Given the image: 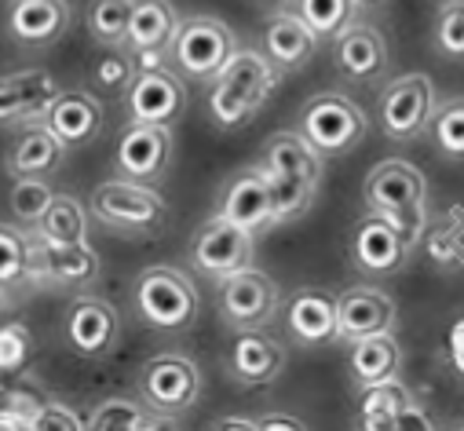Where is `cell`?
<instances>
[{"mask_svg": "<svg viewBox=\"0 0 464 431\" xmlns=\"http://www.w3.org/2000/svg\"><path fill=\"white\" fill-rule=\"evenodd\" d=\"M172 165V129L169 125H147V121H129L118 154H113V168L121 179L136 183H161Z\"/></svg>", "mask_w": 464, "mask_h": 431, "instance_id": "obj_13", "label": "cell"}, {"mask_svg": "<svg viewBox=\"0 0 464 431\" xmlns=\"http://www.w3.org/2000/svg\"><path fill=\"white\" fill-rule=\"evenodd\" d=\"M183 106H187L183 77L165 70V66L136 73L129 91H125V114H129V121L172 125L183 114Z\"/></svg>", "mask_w": 464, "mask_h": 431, "instance_id": "obj_14", "label": "cell"}, {"mask_svg": "<svg viewBox=\"0 0 464 431\" xmlns=\"http://www.w3.org/2000/svg\"><path fill=\"white\" fill-rule=\"evenodd\" d=\"M52 197H55V190L48 187L44 176H15V187H12V212H15V220L34 227L44 216V208L52 205Z\"/></svg>", "mask_w": 464, "mask_h": 431, "instance_id": "obj_36", "label": "cell"}, {"mask_svg": "<svg viewBox=\"0 0 464 431\" xmlns=\"http://www.w3.org/2000/svg\"><path fill=\"white\" fill-rule=\"evenodd\" d=\"M140 395L158 417H183L201 398V369L194 359L176 351L154 355L140 369Z\"/></svg>", "mask_w": 464, "mask_h": 431, "instance_id": "obj_8", "label": "cell"}, {"mask_svg": "<svg viewBox=\"0 0 464 431\" xmlns=\"http://www.w3.org/2000/svg\"><path fill=\"white\" fill-rule=\"evenodd\" d=\"M179 30V15L172 0H136L129 23V52H169Z\"/></svg>", "mask_w": 464, "mask_h": 431, "instance_id": "obj_28", "label": "cell"}, {"mask_svg": "<svg viewBox=\"0 0 464 431\" xmlns=\"http://www.w3.org/2000/svg\"><path fill=\"white\" fill-rule=\"evenodd\" d=\"M70 30L66 0H12L8 5V37L23 48H52Z\"/></svg>", "mask_w": 464, "mask_h": 431, "instance_id": "obj_22", "label": "cell"}, {"mask_svg": "<svg viewBox=\"0 0 464 431\" xmlns=\"http://www.w3.org/2000/svg\"><path fill=\"white\" fill-rule=\"evenodd\" d=\"M271 5H282V0H271Z\"/></svg>", "mask_w": 464, "mask_h": 431, "instance_id": "obj_45", "label": "cell"}, {"mask_svg": "<svg viewBox=\"0 0 464 431\" xmlns=\"http://www.w3.org/2000/svg\"><path fill=\"white\" fill-rule=\"evenodd\" d=\"M37 263V238L19 227L0 224V289L23 282Z\"/></svg>", "mask_w": 464, "mask_h": 431, "instance_id": "obj_33", "label": "cell"}, {"mask_svg": "<svg viewBox=\"0 0 464 431\" xmlns=\"http://www.w3.org/2000/svg\"><path fill=\"white\" fill-rule=\"evenodd\" d=\"M264 172L271 176H285V179H300V183H311L318 187L322 183V165H325V154H318L304 132H275L267 143H264Z\"/></svg>", "mask_w": 464, "mask_h": 431, "instance_id": "obj_25", "label": "cell"}, {"mask_svg": "<svg viewBox=\"0 0 464 431\" xmlns=\"http://www.w3.org/2000/svg\"><path fill=\"white\" fill-rule=\"evenodd\" d=\"M333 66L352 84H377L388 73V41L370 23H352L333 37Z\"/></svg>", "mask_w": 464, "mask_h": 431, "instance_id": "obj_15", "label": "cell"}, {"mask_svg": "<svg viewBox=\"0 0 464 431\" xmlns=\"http://www.w3.org/2000/svg\"><path fill=\"white\" fill-rule=\"evenodd\" d=\"M88 208L99 224L129 238H158L169 227V201L154 183L106 179L92 190Z\"/></svg>", "mask_w": 464, "mask_h": 431, "instance_id": "obj_3", "label": "cell"}, {"mask_svg": "<svg viewBox=\"0 0 464 431\" xmlns=\"http://www.w3.org/2000/svg\"><path fill=\"white\" fill-rule=\"evenodd\" d=\"M435 106V81L428 73H402L381 88L377 125L392 143H413L428 132Z\"/></svg>", "mask_w": 464, "mask_h": 431, "instance_id": "obj_7", "label": "cell"}, {"mask_svg": "<svg viewBox=\"0 0 464 431\" xmlns=\"http://www.w3.org/2000/svg\"><path fill=\"white\" fill-rule=\"evenodd\" d=\"M289 351L278 337H271L267 330H238L235 344H230V377L246 388H264L275 384L285 373Z\"/></svg>", "mask_w": 464, "mask_h": 431, "instance_id": "obj_18", "label": "cell"}, {"mask_svg": "<svg viewBox=\"0 0 464 431\" xmlns=\"http://www.w3.org/2000/svg\"><path fill=\"white\" fill-rule=\"evenodd\" d=\"M428 136L442 158L464 161V99H446L442 106H435Z\"/></svg>", "mask_w": 464, "mask_h": 431, "instance_id": "obj_35", "label": "cell"}, {"mask_svg": "<svg viewBox=\"0 0 464 431\" xmlns=\"http://www.w3.org/2000/svg\"><path fill=\"white\" fill-rule=\"evenodd\" d=\"M132 303L140 321L150 330H187L194 326V318L201 311L194 278L172 263H154L140 271L132 285Z\"/></svg>", "mask_w": 464, "mask_h": 431, "instance_id": "obj_4", "label": "cell"}, {"mask_svg": "<svg viewBox=\"0 0 464 431\" xmlns=\"http://www.w3.org/2000/svg\"><path fill=\"white\" fill-rule=\"evenodd\" d=\"M132 77H136V59L129 48H110V55L99 59L92 70V84L106 95H125Z\"/></svg>", "mask_w": 464, "mask_h": 431, "instance_id": "obj_38", "label": "cell"}, {"mask_svg": "<svg viewBox=\"0 0 464 431\" xmlns=\"http://www.w3.org/2000/svg\"><path fill=\"white\" fill-rule=\"evenodd\" d=\"M435 52L450 62H464V0H446L435 15Z\"/></svg>", "mask_w": 464, "mask_h": 431, "instance_id": "obj_37", "label": "cell"}, {"mask_svg": "<svg viewBox=\"0 0 464 431\" xmlns=\"http://www.w3.org/2000/svg\"><path fill=\"white\" fill-rule=\"evenodd\" d=\"M355 5H359V12H377L388 5V0H355Z\"/></svg>", "mask_w": 464, "mask_h": 431, "instance_id": "obj_44", "label": "cell"}, {"mask_svg": "<svg viewBox=\"0 0 464 431\" xmlns=\"http://www.w3.org/2000/svg\"><path fill=\"white\" fill-rule=\"evenodd\" d=\"M212 427H256V420H246V417H223V420H212Z\"/></svg>", "mask_w": 464, "mask_h": 431, "instance_id": "obj_43", "label": "cell"}, {"mask_svg": "<svg viewBox=\"0 0 464 431\" xmlns=\"http://www.w3.org/2000/svg\"><path fill=\"white\" fill-rule=\"evenodd\" d=\"M282 307V289L271 274L242 267L219 282V314L230 330H264Z\"/></svg>", "mask_w": 464, "mask_h": 431, "instance_id": "obj_10", "label": "cell"}, {"mask_svg": "<svg viewBox=\"0 0 464 431\" xmlns=\"http://www.w3.org/2000/svg\"><path fill=\"white\" fill-rule=\"evenodd\" d=\"M362 197L373 212L388 216L413 245L420 242V235L428 227V179L413 161H406V158L377 161L366 176Z\"/></svg>", "mask_w": 464, "mask_h": 431, "instance_id": "obj_2", "label": "cell"}, {"mask_svg": "<svg viewBox=\"0 0 464 431\" xmlns=\"http://www.w3.org/2000/svg\"><path fill=\"white\" fill-rule=\"evenodd\" d=\"M37 427H88V420L73 417L70 406H48L37 413Z\"/></svg>", "mask_w": 464, "mask_h": 431, "instance_id": "obj_40", "label": "cell"}, {"mask_svg": "<svg viewBox=\"0 0 464 431\" xmlns=\"http://www.w3.org/2000/svg\"><path fill=\"white\" fill-rule=\"evenodd\" d=\"M66 344L77 359H106L121 340V318L99 296H73L63 318Z\"/></svg>", "mask_w": 464, "mask_h": 431, "instance_id": "obj_12", "label": "cell"}, {"mask_svg": "<svg viewBox=\"0 0 464 431\" xmlns=\"http://www.w3.org/2000/svg\"><path fill=\"white\" fill-rule=\"evenodd\" d=\"M413 242L381 212H366L352 231V263L370 278H392L406 267Z\"/></svg>", "mask_w": 464, "mask_h": 431, "instance_id": "obj_11", "label": "cell"}, {"mask_svg": "<svg viewBox=\"0 0 464 431\" xmlns=\"http://www.w3.org/2000/svg\"><path fill=\"white\" fill-rule=\"evenodd\" d=\"M238 52V37L223 19L212 15H190L179 19V30L172 37L169 59L176 62V73L198 84H208Z\"/></svg>", "mask_w": 464, "mask_h": 431, "instance_id": "obj_6", "label": "cell"}, {"mask_svg": "<svg viewBox=\"0 0 464 431\" xmlns=\"http://www.w3.org/2000/svg\"><path fill=\"white\" fill-rule=\"evenodd\" d=\"M300 132L307 136V143L318 154L340 158V154H352L366 139L370 118L362 106L355 99H347L343 91H318L314 99L304 102Z\"/></svg>", "mask_w": 464, "mask_h": 431, "instance_id": "obj_5", "label": "cell"}, {"mask_svg": "<svg viewBox=\"0 0 464 431\" xmlns=\"http://www.w3.org/2000/svg\"><path fill=\"white\" fill-rule=\"evenodd\" d=\"M63 88L48 70H19L0 77V125L19 121H41V114L52 106V99Z\"/></svg>", "mask_w": 464, "mask_h": 431, "instance_id": "obj_23", "label": "cell"}, {"mask_svg": "<svg viewBox=\"0 0 464 431\" xmlns=\"http://www.w3.org/2000/svg\"><path fill=\"white\" fill-rule=\"evenodd\" d=\"M307 427L300 417H285V413H271V417H260L256 420V431H300Z\"/></svg>", "mask_w": 464, "mask_h": 431, "instance_id": "obj_42", "label": "cell"}, {"mask_svg": "<svg viewBox=\"0 0 464 431\" xmlns=\"http://www.w3.org/2000/svg\"><path fill=\"white\" fill-rule=\"evenodd\" d=\"M26 359V333L19 326L0 330V369H15Z\"/></svg>", "mask_w": 464, "mask_h": 431, "instance_id": "obj_39", "label": "cell"}, {"mask_svg": "<svg viewBox=\"0 0 464 431\" xmlns=\"http://www.w3.org/2000/svg\"><path fill=\"white\" fill-rule=\"evenodd\" d=\"M336 314H340V340H359L373 333L395 330V300L377 289V285H352L336 296Z\"/></svg>", "mask_w": 464, "mask_h": 431, "instance_id": "obj_21", "label": "cell"}, {"mask_svg": "<svg viewBox=\"0 0 464 431\" xmlns=\"http://www.w3.org/2000/svg\"><path fill=\"white\" fill-rule=\"evenodd\" d=\"M253 253H256V235L238 227V224H230L219 212L194 231V242H190L194 271L212 278V282H223L242 267H253Z\"/></svg>", "mask_w": 464, "mask_h": 431, "instance_id": "obj_9", "label": "cell"}, {"mask_svg": "<svg viewBox=\"0 0 464 431\" xmlns=\"http://www.w3.org/2000/svg\"><path fill=\"white\" fill-rule=\"evenodd\" d=\"M296 15L318 34V37H336L340 30H347L359 15L355 0H293Z\"/></svg>", "mask_w": 464, "mask_h": 431, "instance_id": "obj_34", "label": "cell"}, {"mask_svg": "<svg viewBox=\"0 0 464 431\" xmlns=\"http://www.w3.org/2000/svg\"><path fill=\"white\" fill-rule=\"evenodd\" d=\"M359 424L370 427V431L431 427V420L424 417L420 402L413 398V391H410L399 377L362 388V398H359Z\"/></svg>", "mask_w": 464, "mask_h": 431, "instance_id": "obj_16", "label": "cell"}, {"mask_svg": "<svg viewBox=\"0 0 464 431\" xmlns=\"http://www.w3.org/2000/svg\"><path fill=\"white\" fill-rule=\"evenodd\" d=\"M136 0H88L84 8V30L102 48H125L129 23H132Z\"/></svg>", "mask_w": 464, "mask_h": 431, "instance_id": "obj_32", "label": "cell"}, {"mask_svg": "<svg viewBox=\"0 0 464 431\" xmlns=\"http://www.w3.org/2000/svg\"><path fill=\"white\" fill-rule=\"evenodd\" d=\"M161 424H169V420L158 417L147 402H136L125 395L102 398L88 417V427H99V431H154Z\"/></svg>", "mask_w": 464, "mask_h": 431, "instance_id": "obj_31", "label": "cell"}, {"mask_svg": "<svg viewBox=\"0 0 464 431\" xmlns=\"http://www.w3.org/2000/svg\"><path fill=\"white\" fill-rule=\"evenodd\" d=\"M34 271H41L55 285L84 289L99 278V253L88 242H77V245H44V242H37Z\"/></svg>", "mask_w": 464, "mask_h": 431, "instance_id": "obj_27", "label": "cell"}, {"mask_svg": "<svg viewBox=\"0 0 464 431\" xmlns=\"http://www.w3.org/2000/svg\"><path fill=\"white\" fill-rule=\"evenodd\" d=\"M219 216H227L230 224H238L253 235L275 227V197H271V183L267 172L256 168H242L230 179L219 194Z\"/></svg>", "mask_w": 464, "mask_h": 431, "instance_id": "obj_17", "label": "cell"}, {"mask_svg": "<svg viewBox=\"0 0 464 431\" xmlns=\"http://www.w3.org/2000/svg\"><path fill=\"white\" fill-rule=\"evenodd\" d=\"M285 330L300 348H325L340 340L336 296L325 289H300L285 303Z\"/></svg>", "mask_w": 464, "mask_h": 431, "instance_id": "obj_20", "label": "cell"}, {"mask_svg": "<svg viewBox=\"0 0 464 431\" xmlns=\"http://www.w3.org/2000/svg\"><path fill=\"white\" fill-rule=\"evenodd\" d=\"M41 125H48L66 150L88 147L102 132V102L84 88H66L52 99V106L41 114Z\"/></svg>", "mask_w": 464, "mask_h": 431, "instance_id": "obj_19", "label": "cell"}, {"mask_svg": "<svg viewBox=\"0 0 464 431\" xmlns=\"http://www.w3.org/2000/svg\"><path fill=\"white\" fill-rule=\"evenodd\" d=\"M63 158H66V147H63V139L48 129V125H41V121H34L23 136H19V143H15V150L8 154V172L12 176H55L59 168H63Z\"/></svg>", "mask_w": 464, "mask_h": 431, "instance_id": "obj_29", "label": "cell"}, {"mask_svg": "<svg viewBox=\"0 0 464 431\" xmlns=\"http://www.w3.org/2000/svg\"><path fill=\"white\" fill-rule=\"evenodd\" d=\"M282 81V70L271 62L267 52L238 48L230 62L208 81V118L216 129L230 132L249 125L264 106L271 102L275 88Z\"/></svg>", "mask_w": 464, "mask_h": 431, "instance_id": "obj_1", "label": "cell"}, {"mask_svg": "<svg viewBox=\"0 0 464 431\" xmlns=\"http://www.w3.org/2000/svg\"><path fill=\"white\" fill-rule=\"evenodd\" d=\"M318 34L296 15V12H278L267 19L264 26V52L271 55V62L282 70V73H293V70H304L314 52H318Z\"/></svg>", "mask_w": 464, "mask_h": 431, "instance_id": "obj_24", "label": "cell"}, {"mask_svg": "<svg viewBox=\"0 0 464 431\" xmlns=\"http://www.w3.org/2000/svg\"><path fill=\"white\" fill-rule=\"evenodd\" d=\"M88 212L81 197L73 194H55L44 216L34 224V238L44 245H77L88 242Z\"/></svg>", "mask_w": 464, "mask_h": 431, "instance_id": "obj_30", "label": "cell"}, {"mask_svg": "<svg viewBox=\"0 0 464 431\" xmlns=\"http://www.w3.org/2000/svg\"><path fill=\"white\" fill-rule=\"evenodd\" d=\"M446 355H450L453 373L464 380V318H457L453 326H450V337H446Z\"/></svg>", "mask_w": 464, "mask_h": 431, "instance_id": "obj_41", "label": "cell"}, {"mask_svg": "<svg viewBox=\"0 0 464 431\" xmlns=\"http://www.w3.org/2000/svg\"><path fill=\"white\" fill-rule=\"evenodd\" d=\"M347 369H352V380L359 388H370V384H381V380L399 377L402 373V344L395 340V330L352 340Z\"/></svg>", "mask_w": 464, "mask_h": 431, "instance_id": "obj_26", "label": "cell"}]
</instances>
